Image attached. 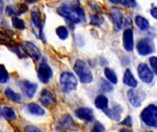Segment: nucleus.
<instances>
[{
	"mask_svg": "<svg viewBox=\"0 0 157 132\" xmlns=\"http://www.w3.org/2000/svg\"><path fill=\"white\" fill-rule=\"evenodd\" d=\"M27 108H28V111L34 116H43L45 114V110L35 103L29 104L27 106Z\"/></svg>",
	"mask_w": 157,
	"mask_h": 132,
	"instance_id": "obj_19",
	"label": "nucleus"
},
{
	"mask_svg": "<svg viewBox=\"0 0 157 132\" xmlns=\"http://www.w3.org/2000/svg\"><path fill=\"white\" fill-rule=\"evenodd\" d=\"M119 132H132V130H129V129L123 128V129H121V130Z\"/></svg>",
	"mask_w": 157,
	"mask_h": 132,
	"instance_id": "obj_39",
	"label": "nucleus"
},
{
	"mask_svg": "<svg viewBox=\"0 0 157 132\" xmlns=\"http://www.w3.org/2000/svg\"><path fill=\"white\" fill-rule=\"evenodd\" d=\"M141 118L144 123L149 127L157 129V107L149 105L141 113Z\"/></svg>",
	"mask_w": 157,
	"mask_h": 132,
	"instance_id": "obj_3",
	"label": "nucleus"
},
{
	"mask_svg": "<svg viewBox=\"0 0 157 132\" xmlns=\"http://www.w3.org/2000/svg\"><path fill=\"white\" fill-rule=\"evenodd\" d=\"M31 18H32V22L33 25L35 26V28H37L40 31V38H42V28H43V19H42V16H41V12L40 10L34 6L31 9Z\"/></svg>",
	"mask_w": 157,
	"mask_h": 132,
	"instance_id": "obj_10",
	"label": "nucleus"
},
{
	"mask_svg": "<svg viewBox=\"0 0 157 132\" xmlns=\"http://www.w3.org/2000/svg\"><path fill=\"white\" fill-rule=\"evenodd\" d=\"M8 81V73L6 70L5 66L0 65V83L5 84Z\"/></svg>",
	"mask_w": 157,
	"mask_h": 132,
	"instance_id": "obj_28",
	"label": "nucleus"
},
{
	"mask_svg": "<svg viewBox=\"0 0 157 132\" xmlns=\"http://www.w3.org/2000/svg\"><path fill=\"white\" fill-rule=\"evenodd\" d=\"M2 115L8 120H15L17 119L15 110L10 107H4L2 109Z\"/></svg>",
	"mask_w": 157,
	"mask_h": 132,
	"instance_id": "obj_21",
	"label": "nucleus"
},
{
	"mask_svg": "<svg viewBox=\"0 0 157 132\" xmlns=\"http://www.w3.org/2000/svg\"><path fill=\"white\" fill-rule=\"evenodd\" d=\"M137 51L139 52V54L145 56L148 55L152 52H154L155 51V47L153 42L149 40V39H142L138 41L137 43Z\"/></svg>",
	"mask_w": 157,
	"mask_h": 132,
	"instance_id": "obj_6",
	"label": "nucleus"
},
{
	"mask_svg": "<svg viewBox=\"0 0 157 132\" xmlns=\"http://www.w3.org/2000/svg\"><path fill=\"white\" fill-rule=\"evenodd\" d=\"M28 10V6H27V5H25V4H23V3H21V4H18V5H17V6H16V13H17V15H20V14H22V13H24V12H26Z\"/></svg>",
	"mask_w": 157,
	"mask_h": 132,
	"instance_id": "obj_30",
	"label": "nucleus"
},
{
	"mask_svg": "<svg viewBox=\"0 0 157 132\" xmlns=\"http://www.w3.org/2000/svg\"><path fill=\"white\" fill-rule=\"evenodd\" d=\"M149 62H150V64H151V67H152L154 73L157 74V57H155V56L151 57Z\"/></svg>",
	"mask_w": 157,
	"mask_h": 132,
	"instance_id": "obj_32",
	"label": "nucleus"
},
{
	"mask_svg": "<svg viewBox=\"0 0 157 132\" xmlns=\"http://www.w3.org/2000/svg\"><path fill=\"white\" fill-rule=\"evenodd\" d=\"M60 125H61V128L63 130H65V131H67V130H74L76 129L75 121L73 120L72 117L70 115H68V114L64 115L62 118V119L60 121Z\"/></svg>",
	"mask_w": 157,
	"mask_h": 132,
	"instance_id": "obj_16",
	"label": "nucleus"
},
{
	"mask_svg": "<svg viewBox=\"0 0 157 132\" xmlns=\"http://www.w3.org/2000/svg\"><path fill=\"white\" fill-rule=\"evenodd\" d=\"M21 48L24 51V52H26L33 60L38 61L40 58V52L39 49L32 42L23 41V42H21Z\"/></svg>",
	"mask_w": 157,
	"mask_h": 132,
	"instance_id": "obj_7",
	"label": "nucleus"
},
{
	"mask_svg": "<svg viewBox=\"0 0 157 132\" xmlns=\"http://www.w3.org/2000/svg\"><path fill=\"white\" fill-rule=\"evenodd\" d=\"M75 115L80 119H83V120H86L88 122H91L94 119V112L90 108H86V107L78 108L75 111Z\"/></svg>",
	"mask_w": 157,
	"mask_h": 132,
	"instance_id": "obj_14",
	"label": "nucleus"
},
{
	"mask_svg": "<svg viewBox=\"0 0 157 132\" xmlns=\"http://www.w3.org/2000/svg\"><path fill=\"white\" fill-rule=\"evenodd\" d=\"M104 74H105V76L106 78L111 83V84H114L116 85L118 83V77H117V74H115V72L109 68H105L104 70Z\"/></svg>",
	"mask_w": 157,
	"mask_h": 132,
	"instance_id": "obj_24",
	"label": "nucleus"
},
{
	"mask_svg": "<svg viewBox=\"0 0 157 132\" xmlns=\"http://www.w3.org/2000/svg\"><path fill=\"white\" fill-rule=\"evenodd\" d=\"M109 1L113 4H119V3H121V0H109Z\"/></svg>",
	"mask_w": 157,
	"mask_h": 132,
	"instance_id": "obj_40",
	"label": "nucleus"
},
{
	"mask_svg": "<svg viewBox=\"0 0 157 132\" xmlns=\"http://www.w3.org/2000/svg\"><path fill=\"white\" fill-rule=\"evenodd\" d=\"M138 75L144 83H151L154 80V74L145 63H140L138 66Z\"/></svg>",
	"mask_w": 157,
	"mask_h": 132,
	"instance_id": "obj_9",
	"label": "nucleus"
},
{
	"mask_svg": "<svg viewBox=\"0 0 157 132\" xmlns=\"http://www.w3.org/2000/svg\"><path fill=\"white\" fill-rule=\"evenodd\" d=\"M0 6H3V1L0 0Z\"/></svg>",
	"mask_w": 157,
	"mask_h": 132,
	"instance_id": "obj_42",
	"label": "nucleus"
},
{
	"mask_svg": "<svg viewBox=\"0 0 157 132\" xmlns=\"http://www.w3.org/2000/svg\"><path fill=\"white\" fill-rule=\"evenodd\" d=\"M40 101L45 107H50V106L56 104V99H55L53 94L51 91H49L48 89H43L41 91Z\"/></svg>",
	"mask_w": 157,
	"mask_h": 132,
	"instance_id": "obj_12",
	"label": "nucleus"
},
{
	"mask_svg": "<svg viewBox=\"0 0 157 132\" xmlns=\"http://www.w3.org/2000/svg\"><path fill=\"white\" fill-rule=\"evenodd\" d=\"M123 47L127 51H132L134 49L133 31L131 28H127L123 32Z\"/></svg>",
	"mask_w": 157,
	"mask_h": 132,
	"instance_id": "obj_11",
	"label": "nucleus"
},
{
	"mask_svg": "<svg viewBox=\"0 0 157 132\" xmlns=\"http://www.w3.org/2000/svg\"><path fill=\"white\" fill-rule=\"evenodd\" d=\"M0 132H1V130H0Z\"/></svg>",
	"mask_w": 157,
	"mask_h": 132,
	"instance_id": "obj_45",
	"label": "nucleus"
},
{
	"mask_svg": "<svg viewBox=\"0 0 157 132\" xmlns=\"http://www.w3.org/2000/svg\"><path fill=\"white\" fill-rule=\"evenodd\" d=\"M104 112L107 114V116L109 118V119H113V120H115V121H119L120 119H121V115H120V113L117 111V110H112V109H109V108H107V109H105L104 110Z\"/></svg>",
	"mask_w": 157,
	"mask_h": 132,
	"instance_id": "obj_26",
	"label": "nucleus"
},
{
	"mask_svg": "<svg viewBox=\"0 0 157 132\" xmlns=\"http://www.w3.org/2000/svg\"><path fill=\"white\" fill-rule=\"evenodd\" d=\"M146 132H153V131H146Z\"/></svg>",
	"mask_w": 157,
	"mask_h": 132,
	"instance_id": "obj_44",
	"label": "nucleus"
},
{
	"mask_svg": "<svg viewBox=\"0 0 157 132\" xmlns=\"http://www.w3.org/2000/svg\"><path fill=\"white\" fill-rule=\"evenodd\" d=\"M25 132H42L39 128L37 127H34V126H31V125H29L25 128Z\"/></svg>",
	"mask_w": 157,
	"mask_h": 132,
	"instance_id": "obj_35",
	"label": "nucleus"
},
{
	"mask_svg": "<svg viewBox=\"0 0 157 132\" xmlns=\"http://www.w3.org/2000/svg\"><path fill=\"white\" fill-rule=\"evenodd\" d=\"M121 3L128 7H135L136 6V1L135 0H121Z\"/></svg>",
	"mask_w": 157,
	"mask_h": 132,
	"instance_id": "obj_33",
	"label": "nucleus"
},
{
	"mask_svg": "<svg viewBox=\"0 0 157 132\" xmlns=\"http://www.w3.org/2000/svg\"><path fill=\"white\" fill-rule=\"evenodd\" d=\"M5 96H6V98H8L9 100H11V101H13L15 103H19L21 101V96L15 93L13 90H11L9 88H7L5 91Z\"/></svg>",
	"mask_w": 157,
	"mask_h": 132,
	"instance_id": "obj_23",
	"label": "nucleus"
},
{
	"mask_svg": "<svg viewBox=\"0 0 157 132\" xmlns=\"http://www.w3.org/2000/svg\"><path fill=\"white\" fill-rule=\"evenodd\" d=\"M14 132H20V131H19V130H14Z\"/></svg>",
	"mask_w": 157,
	"mask_h": 132,
	"instance_id": "obj_43",
	"label": "nucleus"
},
{
	"mask_svg": "<svg viewBox=\"0 0 157 132\" xmlns=\"http://www.w3.org/2000/svg\"><path fill=\"white\" fill-rule=\"evenodd\" d=\"M123 83L126 85H128L130 87H132V88H135L138 85V82L134 78V76L132 74L130 69H127L125 71V74H124V76H123Z\"/></svg>",
	"mask_w": 157,
	"mask_h": 132,
	"instance_id": "obj_17",
	"label": "nucleus"
},
{
	"mask_svg": "<svg viewBox=\"0 0 157 132\" xmlns=\"http://www.w3.org/2000/svg\"><path fill=\"white\" fill-rule=\"evenodd\" d=\"M0 43L9 46H16V41L2 29H0Z\"/></svg>",
	"mask_w": 157,
	"mask_h": 132,
	"instance_id": "obj_20",
	"label": "nucleus"
},
{
	"mask_svg": "<svg viewBox=\"0 0 157 132\" xmlns=\"http://www.w3.org/2000/svg\"><path fill=\"white\" fill-rule=\"evenodd\" d=\"M38 77L41 83L43 84L49 83L50 79L52 77V71L47 63L43 62L40 64L38 68Z\"/></svg>",
	"mask_w": 157,
	"mask_h": 132,
	"instance_id": "obj_8",
	"label": "nucleus"
},
{
	"mask_svg": "<svg viewBox=\"0 0 157 132\" xmlns=\"http://www.w3.org/2000/svg\"><path fill=\"white\" fill-rule=\"evenodd\" d=\"M95 106L97 108L102 109L104 111L109 107V99L107 98V96H105L103 95H99L95 99Z\"/></svg>",
	"mask_w": 157,
	"mask_h": 132,
	"instance_id": "obj_18",
	"label": "nucleus"
},
{
	"mask_svg": "<svg viewBox=\"0 0 157 132\" xmlns=\"http://www.w3.org/2000/svg\"><path fill=\"white\" fill-rule=\"evenodd\" d=\"M151 15L153 17H155V19H157V7H153L151 9Z\"/></svg>",
	"mask_w": 157,
	"mask_h": 132,
	"instance_id": "obj_38",
	"label": "nucleus"
},
{
	"mask_svg": "<svg viewBox=\"0 0 157 132\" xmlns=\"http://www.w3.org/2000/svg\"><path fill=\"white\" fill-rule=\"evenodd\" d=\"M128 95V99L130 101V103L135 107H139L142 106V103L144 99V94L137 89H130L127 93Z\"/></svg>",
	"mask_w": 157,
	"mask_h": 132,
	"instance_id": "obj_5",
	"label": "nucleus"
},
{
	"mask_svg": "<svg viewBox=\"0 0 157 132\" xmlns=\"http://www.w3.org/2000/svg\"><path fill=\"white\" fill-rule=\"evenodd\" d=\"M105 131V128L102 124H100L99 122H96V124L94 125L92 132H104Z\"/></svg>",
	"mask_w": 157,
	"mask_h": 132,
	"instance_id": "obj_34",
	"label": "nucleus"
},
{
	"mask_svg": "<svg viewBox=\"0 0 157 132\" xmlns=\"http://www.w3.org/2000/svg\"><path fill=\"white\" fill-rule=\"evenodd\" d=\"M74 70L83 84H90L93 81V74L86 62L83 60H77L75 62Z\"/></svg>",
	"mask_w": 157,
	"mask_h": 132,
	"instance_id": "obj_2",
	"label": "nucleus"
},
{
	"mask_svg": "<svg viewBox=\"0 0 157 132\" xmlns=\"http://www.w3.org/2000/svg\"><path fill=\"white\" fill-rule=\"evenodd\" d=\"M28 3H29V4H32V3H35V2H37L38 0H26Z\"/></svg>",
	"mask_w": 157,
	"mask_h": 132,
	"instance_id": "obj_41",
	"label": "nucleus"
},
{
	"mask_svg": "<svg viewBox=\"0 0 157 132\" xmlns=\"http://www.w3.org/2000/svg\"><path fill=\"white\" fill-rule=\"evenodd\" d=\"M12 25H13V27H14L15 28L20 29V30H22V29H24V28H26L24 21H23L22 19L17 17H14L12 18Z\"/></svg>",
	"mask_w": 157,
	"mask_h": 132,
	"instance_id": "obj_27",
	"label": "nucleus"
},
{
	"mask_svg": "<svg viewBox=\"0 0 157 132\" xmlns=\"http://www.w3.org/2000/svg\"><path fill=\"white\" fill-rule=\"evenodd\" d=\"M121 125H123V126H128V127H132V118L131 117H127L121 123Z\"/></svg>",
	"mask_w": 157,
	"mask_h": 132,
	"instance_id": "obj_37",
	"label": "nucleus"
},
{
	"mask_svg": "<svg viewBox=\"0 0 157 132\" xmlns=\"http://www.w3.org/2000/svg\"><path fill=\"white\" fill-rule=\"evenodd\" d=\"M57 11L62 17L75 24L86 20L85 12L83 8L80 6H76L75 4L64 3L58 7Z\"/></svg>",
	"mask_w": 157,
	"mask_h": 132,
	"instance_id": "obj_1",
	"label": "nucleus"
},
{
	"mask_svg": "<svg viewBox=\"0 0 157 132\" xmlns=\"http://www.w3.org/2000/svg\"><path fill=\"white\" fill-rule=\"evenodd\" d=\"M101 89L104 92H110L113 90V86L105 80H101Z\"/></svg>",
	"mask_w": 157,
	"mask_h": 132,
	"instance_id": "obj_29",
	"label": "nucleus"
},
{
	"mask_svg": "<svg viewBox=\"0 0 157 132\" xmlns=\"http://www.w3.org/2000/svg\"><path fill=\"white\" fill-rule=\"evenodd\" d=\"M20 86H21V89L23 90V92L29 98L33 97V96L35 95V93L37 91V88H38L37 84L30 83L29 81H23V82H21Z\"/></svg>",
	"mask_w": 157,
	"mask_h": 132,
	"instance_id": "obj_13",
	"label": "nucleus"
},
{
	"mask_svg": "<svg viewBox=\"0 0 157 132\" xmlns=\"http://www.w3.org/2000/svg\"><path fill=\"white\" fill-rule=\"evenodd\" d=\"M60 84L63 90L68 93L70 91L75 90L77 87V79L74 75V74L70 72H63L61 74L60 78Z\"/></svg>",
	"mask_w": 157,
	"mask_h": 132,
	"instance_id": "obj_4",
	"label": "nucleus"
},
{
	"mask_svg": "<svg viewBox=\"0 0 157 132\" xmlns=\"http://www.w3.org/2000/svg\"><path fill=\"white\" fill-rule=\"evenodd\" d=\"M56 34L61 40H66L69 37V31L66 27L64 26H60L56 28Z\"/></svg>",
	"mask_w": 157,
	"mask_h": 132,
	"instance_id": "obj_25",
	"label": "nucleus"
},
{
	"mask_svg": "<svg viewBox=\"0 0 157 132\" xmlns=\"http://www.w3.org/2000/svg\"><path fill=\"white\" fill-rule=\"evenodd\" d=\"M6 14L7 16H15V15H17L15 9L12 6H8L6 7Z\"/></svg>",
	"mask_w": 157,
	"mask_h": 132,
	"instance_id": "obj_36",
	"label": "nucleus"
},
{
	"mask_svg": "<svg viewBox=\"0 0 157 132\" xmlns=\"http://www.w3.org/2000/svg\"><path fill=\"white\" fill-rule=\"evenodd\" d=\"M135 23L142 30H147L150 28V24L148 20L142 16H137L135 17Z\"/></svg>",
	"mask_w": 157,
	"mask_h": 132,
	"instance_id": "obj_22",
	"label": "nucleus"
},
{
	"mask_svg": "<svg viewBox=\"0 0 157 132\" xmlns=\"http://www.w3.org/2000/svg\"><path fill=\"white\" fill-rule=\"evenodd\" d=\"M102 22H103V18L100 17L99 16H98V15H93V16H91V24H94V25H100Z\"/></svg>",
	"mask_w": 157,
	"mask_h": 132,
	"instance_id": "obj_31",
	"label": "nucleus"
},
{
	"mask_svg": "<svg viewBox=\"0 0 157 132\" xmlns=\"http://www.w3.org/2000/svg\"><path fill=\"white\" fill-rule=\"evenodd\" d=\"M110 14H111V17H112V21L114 25L117 27V28H121L123 23V16H122V12L121 11V9H119L118 7H111Z\"/></svg>",
	"mask_w": 157,
	"mask_h": 132,
	"instance_id": "obj_15",
	"label": "nucleus"
}]
</instances>
